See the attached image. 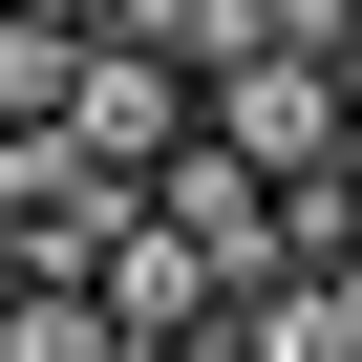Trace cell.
Instances as JSON below:
<instances>
[{
	"instance_id": "obj_1",
	"label": "cell",
	"mask_w": 362,
	"mask_h": 362,
	"mask_svg": "<svg viewBox=\"0 0 362 362\" xmlns=\"http://www.w3.org/2000/svg\"><path fill=\"white\" fill-rule=\"evenodd\" d=\"M341 107H362V86H341L320 43H256V64L214 86V149H235V170H277V192H298V170H341Z\"/></svg>"
},
{
	"instance_id": "obj_2",
	"label": "cell",
	"mask_w": 362,
	"mask_h": 362,
	"mask_svg": "<svg viewBox=\"0 0 362 362\" xmlns=\"http://www.w3.org/2000/svg\"><path fill=\"white\" fill-rule=\"evenodd\" d=\"M149 214H170V235H192L214 277H256V256H277V170H235V149L192 128V149H170V170H149Z\"/></svg>"
},
{
	"instance_id": "obj_3",
	"label": "cell",
	"mask_w": 362,
	"mask_h": 362,
	"mask_svg": "<svg viewBox=\"0 0 362 362\" xmlns=\"http://www.w3.org/2000/svg\"><path fill=\"white\" fill-rule=\"evenodd\" d=\"M107 320H128V341H214V320H235V277H214L192 235H170V214H149V235L107 256Z\"/></svg>"
},
{
	"instance_id": "obj_4",
	"label": "cell",
	"mask_w": 362,
	"mask_h": 362,
	"mask_svg": "<svg viewBox=\"0 0 362 362\" xmlns=\"http://www.w3.org/2000/svg\"><path fill=\"white\" fill-rule=\"evenodd\" d=\"M86 43H107L86 0H22V22H0V128H64L86 107Z\"/></svg>"
},
{
	"instance_id": "obj_5",
	"label": "cell",
	"mask_w": 362,
	"mask_h": 362,
	"mask_svg": "<svg viewBox=\"0 0 362 362\" xmlns=\"http://www.w3.org/2000/svg\"><path fill=\"white\" fill-rule=\"evenodd\" d=\"M0 362H149V341L107 320V277H43V256H22V298H0Z\"/></svg>"
},
{
	"instance_id": "obj_6",
	"label": "cell",
	"mask_w": 362,
	"mask_h": 362,
	"mask_svg": "<svg viewBox=\"0 0 362 362\" xmlns=\"http://www.w3.org/2000/svg\"><path fill=\"white\" fill-rule=\"evenodd\" d=\"M149 362H235V320H214V341H149Z\"/></svg>"
},
{
	"instance_id": "obj_7",
	"label": "cell",
	"mask_w": 362,
	"mask_h": 362,
	"mask_svg": "<svg viewBox=\"0 0 362 362\" xmlns=\"http://www.w3.org/2000/svg\"><path fill=\"white\" fill-rule=\"evenodd\" d=\"M341 214H362V107H341Z\"/></svg>"
},
{
	"instance_id": "obj_8",
	"label": "cell",
	"mask_w": 362,
	"mask_h": 362,
	"mask_svg": "<svg viewBox=\"0 0 362 362\" xmlns=\"http://www.w3.org/2000/svg\"><path fill=\"white\" fill-rule=\"evenodd\" d=\"M341 320H362V235H341Z\"/></svg>"
},
{
	"instance_id": "obj_9",
	"label": "cell",
	"mask_w": 362,
	"mask_h": 362,
	"mask_svg": "<svg viewBox=\"0 0 362 362\" xmlns=\"http://www.w3.org/2000/svg\"><path fill=\"white\" fill-rule=\"evenodd\" d=\"M0 298H22V235H0Z\"/></svg>"
},
{
	"instance_id": "obj_10",
	"label": "cell",
	"mask_w": 362,
	"mask_h": 362,
	"mask_svg": "<svg viewBox=\"0 0 362 362\" xmlns=\"http://www.w3.org/2000/svg\"><path fill=\"white\" fill-rule=\"evenodd\" d=\"M0 22H22V0H0Z\"/></svg>"
}]
</instances>
